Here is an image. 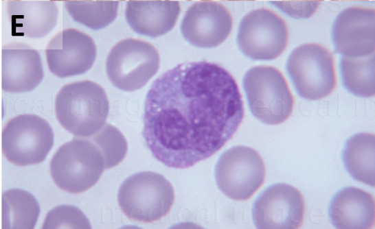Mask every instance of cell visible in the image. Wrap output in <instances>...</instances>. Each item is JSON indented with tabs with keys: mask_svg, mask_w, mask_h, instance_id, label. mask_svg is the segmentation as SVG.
<instances>
[{
	"mask_svg": "<svg viewBox=\"0 0 375 229\" xmlns=\"http://www.w3.org/2000/svg\"><path fill=\"white\" fill-rule=\"evenodd\" d=\"M142 135L165 165L188 168L231 139L245 108L233 76L207 61L179 64L161 74L145 99Z\"/></svg>",
	"mask_w": 375,
	"mask_h": 229,
	"instance_id": "cell-1",
	"label": "cell"
},
{
	"mask_svg": "<svg viewBox=\"0 0 375 229\" xmlns=\"http://www.w3.org/2000/svg\"><path fill=\"white\" fill-rule=\"evenodd\" d=\"M109 104L104 89L90 80L64 85L55 100L60 124L78 137H89L105 124Z\"/></svg>",
	"mask_w": 375,
	"mask_h": 229,
	"instance_id": "cell-2",
	"label": "cell"
},
{
	"mask_svg": "<svg viewBox=\"0 0 375 229\" xmlns=\"http://www.w3.org/2000/svg\"><path fill=\"white\" fill-rule=\"evenodd\" d=\"M106 169L102 153L87 137H75L61 145L53 156L50 172L62 190L80 193L94 186Z\"/></svg>",
	"mask_w": 375,
	"mask_h": 229,
	"instance_id": "cell-3",
	"label": "cell"
},
{
	"mask_svg": "<svg viewBox=\"0 0 375 229\" xmlns=\"http://www.w3.org/2000/svg\"><path fill=\"white\" fill-rule=\"evenodd\" d=\"M174 202L170 182L162 175L142 171L128 178L120 186L118 204L130 220L152 223L168 215Z\"/></svg>",
	"mask_w": 375,
	"mask_h": 229,
	"instance_id": "cell-4",
	"label": "cell"
},
{
	"mask_svg": "<svg viewBox=\"0 0 375 229\" xmlns=\"http://www.w3.org/2000/svg\"><path fill=\"white\" fill-rule=\"evenodd\" d=\"M243 87L253 116L269 125H277L291 115L294 99L282 73L270 66L252 67L245 73Z\"/></svg>",
	"mask_w": 375,
	"mask_h": 229,
	"instance_id": "cell-5",
	"label": "cell"
},
{
	"mask_svg": "<svg viewBox=\"0 0 375 229\" xmlns=\"http://www.w3.org/2000/svg\"><path fill=\"white\" fill-rule=\"evenodd\" d=\"M287 72L300 97L317 100L329 95L337 80L332 53L317 43H306L291 53Z\"/></svg>",
	"mask_w": 375,
	"mask_h": 229,
	"instance_id": "cell-6",
	"label": "cell"
},
{
	"mask_svg": "<svg viewBox=\"0 0 375 229\" xmlns=\"http://www.w3.org/2000/svg\"><path fill=\"white\" fill-rule=\"evenodd\" d=\"M54 145L53 130L47 121L36 114H20L10 119L1 134L2 152L18 166L43 162Z\"/></svg>",
	"mask_w": 375,
	"mask_h": 229,
	"instance_id": "cell-7",
	"label": "cell"
},
{
	"mask_svg": "<svg viewBox=\"0 0 375 229\" xmlns=\"http://www.w3.org/2000/svg\"><path fill=\"white\" fill-rule=\"evenodd\" d=\"M159 64V54L153 45L130 38L120 40L112 47L106 59V69L115 86L133 91L146 84L157 73Z\"/></svg>",
	"mask_w": 375,
	"mask_h": 229,
	"instance_id": "cell-8",
	"label": "cell"
},
{
	"mask_svg": "<svg viewBox=\"0 0 375 229\" xmlns=\"http://www.w3.org/2000/svg\"><path fill=\"white\" fill-rule=\"evenodd\" d=\"M241 51L254 60H271L279 57L288 42L285 21L267 8L251 11L242 19L237 36Z\"/></svg>",
	"mask_w": 375,
	"mask_h": 229,
	"instance_id": "cell-9",
	"label": "cell"
},
{
	"mask_svg": "<svg viewBox=\"0 0 375 229\" xmlns=\"http://www.w3.org/2000/svg\"><path fill=\"white\" fill-rule=\"evenodd\" d=\"M219 189L234 200L249 199L262 185L265 167L260 155L246 146H236L225 152L215 168Z\"/></svg>",
	"mask_w": 375,
	"mask_h": 229,
	"instance_id": "cell-10",
	"label": "cell"
},
{
	"mask_svg": "<svg viewBox=\"0 0 375 229\" xmlns=\"http://www.w3.org/2000/svg\"><path fill=\"white\" fill-rule=\"evenodd\" d=\"M305 203L294 186L277 183L269 186L255 201L253 220L260 229H296L302 226Z\"/></svg>",
	"mask_w": 375,
	"mask_h": 229,
	"instance_id": "cell-11",
	"label": "cell"
},
{
	"mask_svg": "<svg viewBox=\"0 0 375 229\" xmlns=\"http://www.w3.org/2000/svg\"><path fill=\"white\" fill-rule=\"evenodd\" d=\"M96 51L93 38L74 28L63 29L54 36L45 49L48 68L59 77L87 72L95 60Z\"/></svg>",
	"mask_w": 375,
	"mask_h": 229,
	"instance_id": "cell-12",
	"label": "cell"
},
{
	"mask_svg": "<svg viewBox=\"0 0 375 229\" xmlns=\"http://www.w3.org/2000/svg\"><path fill=\"white\" fill-rule=\"evenodd\" d=\"M374 19L373 8L353 6L343 10L332 29L335 51L350 58L374 54Z\"/></svg>",
	"mask_w": 375,
	"mask_h": 229,
	"instance_id": "cell-13",
	"label": "cell"
},
{
	"mask_svg": "<svg viewBox=\"0 0 375 229\" xmlns=\"http://www.w3.org/2000/svg\"><path fill=\"white\" fill-rule=\"evenodd\" d=\"M232 25V16L224 5L214 1H201L192 5L186 12L181 31L192 45L211 48L227 38Z\"/></svg>",
	"mask_w": 375,
	"mask_h": 229,
	"instance_id": "cell-14",
	"label": "cell"
},
{
	"mask_svg": "<svg viewBox=\"0 0 375 229\" xmlns=\"http://www.w3.org/2000/svg\"><path fill=\"white\" fill-rule=\"evenodd\" d=\"M38 52L22 43L1 49V88L9 93H24L35 88L43 78Z\"/></svg>",
	"mask_w": 375,
	"mask_h": 229,
	"instance_id": "cell-15",
	"label": "cell"
},
{
	"mask_svg": "<svg viewBox=\"0 0 375 229\" xmlns=\"http://www.w3.org/2000/svg\"><path fill=\"white\" fill-rule=\"evenodd\" d=\"M328 215L337 228H372L375 219L374 196L359 188H344L332 197Z\"/></svg>",
	"mask_w": 375,
	"mask_h": 229,
	"instance_id": "cell-16",
	"label": "cell"
},
{
	"mask_svg": "<svg viewBox=\"0 0 375 229\" xmlns=\"http://www.w3.org/2000/svg\"><path fill=\"white\" fill-rule=\"evenodd\" d=\"M8 14L13 36L42 38L56 25L58 8L50 0H10Z\"/></svg>",
	"mask_w": 375,
	"mask_h": 229,
	"instance_id": "cell-17",
	"label": "cell"
},
{
	"mask_svg": "<svg viewBox=\"0 0 375 229\" xmlns=\"http://www.w3.org/2000/svg\"><path fill=\"white\" fill-rule=\"evenodd\" d=\"M180 10L177 1L130 0L126 3L125 16L135 32L155 38L173 28Z\"/></svg>",
	"mask_w": 375,
	"mask_h": 229,
	"instance_id": "cell-18",
	"label": "cell"
},
{
	"mask_svg": "<svg viewBox=\"0 0 375 229\" xmlns=\"http://www.w3.org/2000/svg\"><path fill=\"white\" fill-rule=\"evenodd\" d=\"M374 143V134L359 133L346 141L342 153L345 168L350 175L372 187L375 186Z\"/></svg>",
	"mask_w": 375,
	"mask_h": 229,
	"instance_id": "cell-19",
	"label": "cell"
},
{
	"mask_svg": "<svg viewBox=\"0 0 375 229\" xmlns=\"http://www.w3.org/2000/svg\"><path fill=\"white\" fill-rule=\"evenodd\" d=\"M2 228L32 229L40 214L36 198L29 192L12 189L2 193Z\"/></svg>",
	"mask_w": 375,
	"mask_h": 229,
	"instance_id": "cell-20",
	"label": "cell"
},
{
	"mask_svg": "<svg viewBox=\"0 0 375 229\" xmlns=\"http://www.w3.org/2000/svg\"><path fill=\"white\" fill-rule=\"evenodd\" d=\"M340 70L343 85L350 93L361 97L374 95V54L362 58L342 56Z\"/></svg>",
	"mask_w": 375,
	"mask_h": 229,
	"instance_id": "cell-21",
	"label": "cell"
},
{
	"mask_svg": "<svg viewBox=\"0 0 375 229\" xmlns=\"http://www.w3.org/2000/svg\"><path fill=\"white\" fill-rule=\"evenodd\" d=\"M64 5L72 19L92 29L98 30L116 18L118 1L67 0Z\"/></svg>",
	"mask_w": 375,
	"mask_h": 229,
	"instance_id": "cell-22",
	"label": "cell"
},
{
	"mask_svg": "<svg viewBox=\"0 0 375 229\" xmlns=\"http://www.w3.org/2000/svg\"><path fill=\"white\" fill-rule=\"evenodd\" d=\"M87 138L102 153L106 169L117 165L126 156L127 141L122 132L109 123H106L99 131Z\"/></svg>",
	"mask_w": 375,
	"mask_h": 229,
	"instance_id": "cell-23",
	"label": "cell"
},
{
	"mask_svg": "<svg viewBox=\"0 0 375 229\" xmlns=\"http://www.w3.org/2000/svg\"><path fill=\"white\" fill-rule=\"evenodd\" d=\"M87 217L77 207L58 206L46 215L43 228H91Z\"/></svg>",
	"mask_w": 375,
	"mask_h": 229,
	"instance_id": "cell-24",
	"label": "cell"
}]
</instances>
